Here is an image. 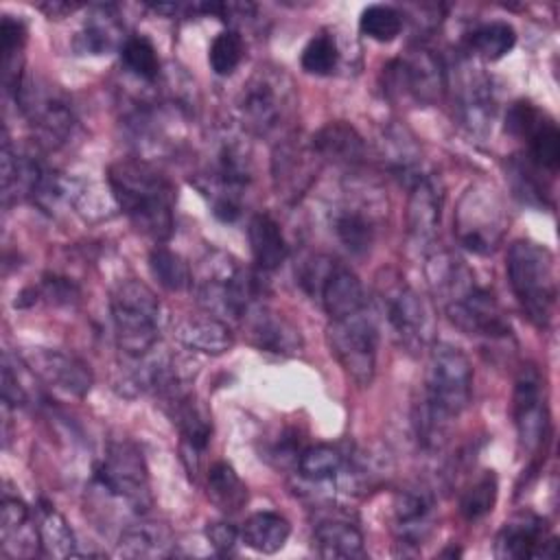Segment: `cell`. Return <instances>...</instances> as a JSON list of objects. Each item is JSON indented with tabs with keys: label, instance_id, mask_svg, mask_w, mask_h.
<instances>
[{
	"label": "cell",
	"instance_id": "6da1fadb",
	"mask_svg": "<svg viewBox=\"0 0 560 560\" xmlns=\"http://www.w3.org/2000/svg\"><path fill=\"white\" fill-rule=\"evenodd\" d=\"M424 269L444 313L462 332L486 339L510 335V322L497 298L488 287L477 282L464 260L446 249H431Z\"/></svg>",
	"mask_w": 560,
	"mask_h": 560
},
{
	"label": "cell",
	"instance_id": "7a4b0ae2",
	"mask_svg": "<svg viewBox=\"0 0 560 560\" xmlns=\"http://www.w3.org/2000/svg\"><path fill=\"white\" fill-rule=\"evenodd\" d=\"M472 396V365L451 343H433L424 376V392L413 409L418 442L435 451L446 442L448 422L457 418Z\"/></svg>",
	"mask_w": 560,
	"mask_h": 560
},
{
	"label": "cell",
	"instance_id": "3957f363",
	"mask_svg": "<svg viewBox=\"0 0 560 560\" xmlns=\"http://www.w3.org/2000/svg\"><path fill=\"white\" fill-rule=\"evenodd\" d=\"M112 197L131 225L153 238L166 241L175 228V188L144 160H118L107 171Z\"/></svg>",
	"mask_w": 560,
	"mask_h": 560
},
{
	"label": "cell",
	"instance_id": "277c9868",
	"mask_svg": "<svg viewBox=\"0 0 560 560\" xmlns=\"http://www.w3.org/2000/svg\"><path fill=\"white\" fill-rule=\"evenodd\" d=\"M505 271L527 319L538 328H547L558 304V269L553 254L540 243L518 238L508 247Z\"/></svg>",
	"mask_w": 560,
	"mask_h": 560
},
{
	"label": "cell",
	"instance_id": "5b68a950",
	"mask_svg": "<svg viewBox=\"0 0 560 560\" xmlns=\"http://www.w3.org/2000/svg\"><path fill=\"white\" fill-rule=\"evenodd\" d=\"M192 284L199 304L217 317L228 315L232 319H243L249 306L262 298L258 276L223 252H210L201 260L197 278L192 276Z\"/></svg>",
	"mask_w": 560,
	"mask_h": 560
},
{
	"label": "cell",
	"instance_id": "8992f818",
	"mask_svg": "<svg viewBox=\"0 0 560 560\" xmlns=\"http://www.w3.org/2000/svg\"><path fill=\"white\" fill-rule=\"evenodd\" d=\"M295 88L284 68L258 66L243 83L236 107L247 131L271 136L295 114Z\"/></svg>",
	"mask_w": 560,
	"mask_h": 560
},
{
	"label": "cell",
	"instance_id": "52a82bcc",
	"mask_svg": "<svg viewBox=\"0 0 560 560\" xmlns=\"http://www.w3.org/2000/svg\"><path fill=\"white\" fill-rule=\"evenodd\" d=\"M109 311L116 343L127 357L140 359L155 348L162 328V304L144 282H120L112 293Z\"/></svg>",
	"mask_w": 560,
	"mask_h": 560
},
{
	"label": "cell",
	"instance_id": "ba28073f",
	"mask_svg": "<svg viewBox=\"0 0 560 560\" xmlns=\"http://www.w3.org/2000/svg\"><path fill=\"white\" fill-rule=\"evenodd\" d=\"M453 223L455 236L464 249L479 256L492 254L508 228V214L499 190L490 184H472L466 188L457 201Z\"/></svg>",
	"mask_w": 560,
	"mask_h": 560
},
{
	"label": "cell",
	"instance_id": "9c48e42d",
	"mask_svg": "<svg viewBox=\"0 0 560 560\" xmlns=\"http://www.w3.org/2000/svg\"><path fill=\"white\" fill-rule=\"evenodd\" d=\"M378 302L387 326L396 341L409 350L420 352L433 346L435 315L424 295L400 278H385L378 282Z\"/></svg>",
	"mask_w": 560,
	"mask_h": 560
},
{
	"label": "cell",
	"instance_id": "30bf717a",
	"mask_svg": "<svg viewBox=\"0 0 560 560\" xmlns=\"http://www.w3.org/2000/svg\"><path fill=\"white\" fill-rule=\"evenodd\" d=\"M15 101L39 144L59 149L70 142L77 129V116L66 92L50 81L28 77L22 81Z\"/></svg>",
	"mask_w": 560,
	"mask_h": 560
},
{
	"label": "cell",
	"instance_id": "8fae6325",
	"mask_svg": "<svg viewBox=\"0 0 560 560\" xmlns=\"http://www.w3.org/2000/svg\"><path fill=\"white\" fill-rule=\"evenodd\" d=\"M92 483L133 512H144L151 505L147 466L142 453L131 442L109 444L105 457L92 470Z\"/></svg>",
	"mask_w": 560,
	"mask_h": 560
},
{
	"label": "cell",
	"instance_id": "7c38bea8",
	"mask_svg": "<svg viewBox=\"0 0 560 560\" xmlns=\"http://www.w3.org/2000/svg\"><path fill=\"white\" fill-rule=\"evenodd\" d=\"M330 354L343 368V372L361 387H368L376 374L378 328L374 319L363 311L330 319L326 330Z\"/></svg>",
	"mask_w": 560,
	"mask_h": 560
},
{
	"label": "cell",
	"instance_id": "4fadbf2b",
	"mask_svg": "<svg viewBox=\"0 0 560 560\" xmlns=\"http://www.w3.org/2000/svg\"><path fill=\"white\" fill-rule=\"evenodd\" d=\"M385 77L392 92L405 94L420 105H433L446 92V68L429 48H413L405 57L394 59Z\"/></svg>",
	"mask_w": 560,
	"mask_h": 560
},
{
	"label": "cell",
	"instance_id": "5bb4252c",
	"mask_svg": "<svg viewBox=\"0 0 560 560\" xmlns=\"http://www.w3.org/2000/svg\"><path fill=\"white\" fill-rule=\"evenodd\" d=\"M542 389L545 387L536 368H523L514 385V424L518 444L527 453H536L549 435V411Z\"/></svg>",
	"mask_w": 560,
	"mask_h": 560
},
{
	"label": "cell",
	"instance_id": "9a60e30c",
	"mask_svg": "<svg viewBox=\"0 0 560 560\" xmlns=\"http://www.w3.org/2000/svg\"><path fill=\"white\" fill-rule=\"evenodd\" d=\"M453 88V101L462 125L475 133H483L494 114L490 79L468 61L455 66L453 77L446 74V88Z\"/></svg>",
	"mask_w": 560,
	"mask_h": 560
},
{
	"label": "cell",
	"instance_id": "2e32d148",
	"mask_svg": "<svg viewBox=\"0 0 560 560\" xmlns=\"http://www.w3.org/2000/svg\"><path fill=\"white\" fill-rule=\"evenodd\" d=\"M497 558H556V538L549 536L545 518L534 512H518L499 529L494 540Z\"/></svg>",
	"mask_w": 560,
	"mask_h": 560
},
{
	"label": "cell",
	"instance_id": "e0dca14e",
	"mask_svg": "<svg viewBox=\"0 0 560 560\" xmlns=\"http://www.w3.org/2000/svg\"><path fill=\"white\" fill-rule=\"evenodd\" d=\"M173 424L182 435V457L190 472H197L199 459L212 435V420L208 409L197 400L192 392H184L164 402Z\"/></svg>",
	"mask_w": 560,
	"mask_h": 560
},
{
	"label": "cell",
	"instance_id": "ac0fdd59",
	"mask_svg": "<svg viewBox=\"0 0 560 560\" xmlns=\"http://www.w3.org/2000/svg\"><path fill=\"white\" fill-rule=\"evenodd\" d=\"M26 365L46 385L70 396H85L94 381L90 368L81 359L55 348H35L28 352Z\"/></svg>",
	"mask_w": 560,
	"mask_h": 560
},
{
	"label": "cell",
	"instance_id": "d6986e66",
	"mask_svg": "<svg viewBox=\"0 0 560 560\" xmlns=\"http://www.w3.org/2000/svg\"><path fill=\"white\" fill-rule=\"evenodd\" d=\"M243 322L247 326L252 343L265 352L293 357L302 350L300 330L284 315L276 313L262 302L249 306V311L243 315Z\"/></svg>",
	"mask_w": 560,
	"mask_h": 560
},
{
	"label": "cell",
	"instance_id": "ffe728a7",
	"mask_svg": "<svg viewBox=\"0 0 560 560\" xmlns=\"http://www.w3.org/2000/svg\"><path fill=\"white\" fill-rule=\"evenodd\" d=\"M315 155L313 147H302L295 138H282L273 153L271 173L278 195L287 199H300L315 175Z\"/></svg>",
	"mask_w": 560,
	"mask_h": 560
},
{
	"label": "cell",
	"instance_id": "44dd1931",
	"mask_svg": "<svg viewBox=\"0 0 560 560\" xmlns=\"http://www.w3.org/2000/svg\"><path fill=\"white\" fill-rule=\"evenodd\" d=\"M42 540L31 508L11 494L2 497L0 551L4 558H31L39 553Z\"/></svg>",
	"mask_w": 560,
	"mask_h": 560
},
{
	"label": "cell",
	"instance_id": "7402d4cb",
	"mask_svg": "<svg viewBox=\"0 0 560 560\" xmlns=\"http://www.w3.org/2000/svg\"><path fill=\"white\" fill-rule=\"evenodd\" d=\"M409 203H407V228L409 236L418 247H429L435 238V230L440 225L442 214V186L433 175H422L409 186Z\"/></svg>",
	"mask_w": 560,
	"mask_h": 560
},
{
	"label": "cell",
	"instance_id": "603a6c76",
	"mask_svg": "<svg viewBox=\"0 0 560 560\" xmlns=\"http://www.w3.org/2000/svg\"><path fill=\"white\" fill-rule=\"evenodd\" d=\"M313 298L319 300V304L324 306L330 319L354 315L363 311L368 304L359 276L350 267L341 265L339 260L330 265V269L326 271Z\"/></svg>",
	"mask_w": 560,
	"mask_h": 560
},
{
	"label": "cell",
	"instance_id": "cb8c5ba5",
	"mask_svg": "<svg viewBox=\"0 0 560 560\" xmlns=\"http://www.w3.org/2000/svg\"><path fill=\"white\" fill-rule=\"evenodd\" d=\"M46 166L31 149L13 147L4 136L2 142V199L9 206L15 199H26L35 195Z\"/></svg>",
	"mask_w": 560,
	"mask_h": 560
},
{
	"label": "cell",
	"instance_id": "d4e9b609",
	"mask_svg": "<svg viewBox=\"0 0 560 560\" xmlns=\"http://www.w3.org/2000/svg\"><path fill=\"white\" fill-rule=\"evenodd\" d=\"M394 523L400 545L420 547L433 529V499L427 490L409 488L394 501Z\"/></svg>",
	"mask_w": 560,
	"mask_h": 560
},
{
	"label": "cell",
	"instance_id": "484cf974",
	"mask_svg": "<svg viewBox=\"0 0 560 560\" xmlns=\"http://www.w3.org/2000/svg\"><path fill=\"white\" fill-rule=\"evenodd\" d=\"M175 339L190 352L212 357L223 354L234 346V335L230 326L208 311L201 315L182 317L175 326Z\"/></svg>",
	"mask_w": 560,
	"mask_h": 560
},
{
	"label": "cell",
	"instance_id": "4316f807",
	"mask_svg": "<svg viewBox=\"0 0 560 560\" xmlns=\"http://www.w3.org/2000/svg\"><path fill=\"white\" fill-rule=\"evenodd\" d=\"M311 147L315 155L324 162H332L343 168H354L365 158V142L359 136V131L343 122H326L311 140Z\"/></svg>",
	"mask_w": 560,
	"mask_h": 560
},
{
	"label": "cell",
	"instance_id": "83f0119b",
	"mask_svg": "<svg viewBox=\"0 0 560 560\" xmlns=\"http://www.w3.org/2000/svg\"><path fill=\"white\" fill-rule=\"evenodd\" d=\"M313 540L317 553L326 560H357L365 556L359 527L343 516L319 518L313 527Z\"/></svg>",
	"mask_w": 560,
	"mask_h": 560
},
{
	"label": "cell",
	"instance_id": "f1b7e54d",
	"mask_svg": "<svg viewBox=\"0 0 560 560\" xmlns=\"http://www.w3.org/2000/svg\"><path fill=\"white\" fill-rule=\"evenodd\" d=\"M332 232L350 254L361 256L374 245V212H370L363 201H346L332 210Z\"/></svg>",
	"mask_w": 560,
	"mask_h": 560
},
{
	"label": "cell",
	"instance_id": "f546056e",
	"mask_svg": "<svg viewBox=\"0 0 560 560\" xmlns=\"http://www.w3.org/2000/svg\"><path fill=\"white\" fill-rule=\"evenodd\" d=\"M175 549V536L168 525L158 521H138L122 529L118 553L125 558H164Z\"/></svg>",
	"mask_w": 560,
	"mask_h": 560
},
{
	"label": "cell",
	"instance_id": "4dcf8cb0",
	"mask_svg": "<svg viewBox=\"0 0 560 560\" xmlns=\"http://www.w3.org/2000/svg\"><path fill=\"white\" fill-rule=\"evenodd\" d=\"M247 238H249L252 256L258 269L262 271L278 269L289 256V245L282 234V228L267 212H258L249 219Z\"/></svg>",
	"mask_w": 560,
	"mask_h": 560
},
{
	"label": "cell",
	"instance_id": "1f68e13d",
	"mask_svg": "<svg viewBox=\"0 0 560 560\" xmlns=\"http://www.w3.org/2000/svg\"><path fill=\"white\" fill-rule=\"evenodd\" d=\"M125 31L118 20V13L112 4H98L92 9L79 33V48L90 55H105L114 48H122Z\"/></svg>",
	"mask_w": 560,
	"mask_h": 560
},
{
	"label": "cell",
	"instance_id": "d6a6232c",
	"mask_svg": "<svg viewBox=\"0 0 560 560\" xmlns=\"http://www.w3.org/2000/svg\"><path fill=\"white\" fill-rule=\"evenodd\" d=\"M24 46H26V26L13 15H2L0 22V70L2 85L13 96L18 94L24 77Z\"/></svg>",
	"mask_w": 560,
	"mask_h": 560
},
{
	"label": "cell",
	"instance_id": "836d02e7",
	"mask_svg": "<svg viewBox=\"0 0 560 560\" xmlns=\"http://www.w3.org/2000/svg\"><path fill=\"white\" fill-rule=\"evenodd\" d=\"M289 534H291L289 521L282 514L271 512V510L252 514L241 529L243 542L258 553L280 551L284 547V542L289 540Z\"/></svg>",
	"mask_w": 560,
	"mask_h": 560
},
{
	"label": "cell",
	"instance_id": "e575fe53",
	"mask_svg": "<svg viewBox=\"0 0 560 560\" xmlns=\"http://www.w3.org/2000/svg\"><path fill=\"white\" fill-rule=\"evenodd\" d=\"M383 144H385V160H387L392 173L405 186H411L416 179H420L424 175L420 168L418 147L413 144V138L409 136V131L405 127H398V125L387 127Z\"/></svg>",
	"mask_w": 560,
	"mask_h": 560
},
{
	"label": "cell",
	"instance_id": "d590c367",
	"mask_svg": "<svg viewBox=\"0 0 560 560\" xmlns=\"http://www.w3.org/2000/svg\"><path fill=\"white\" fill-rule=\"evenodd\" d=\"M206 490L221 512H238L247 503V486L228 462H214L208 468Z\"/></svg>",
	"mask_w": 560,
	"mask_h": 560
},
{
	"label": "cell",
	"instance_id": "8d00e7d4",
	"mask_svg": "<svg viewBox=\"0 0 560 560\" xmlns=\"http://www.w3.org/2000/svg\"><path fill=\"white\" fill-rule=\"evenodd\" d=\"M523 140H527V162L538 173L553 175L560 164V133L556 122L542 114Z\"/></svg>",
	"mask_w": 560,
	"mask_h": 560
},
{
	"label": "cell",
	"instance_id": "74e56055",
	"mask_svg": "<svg viewBox=\"0 0 560 560\" xmlns=\"http://www.w3.org/2000/svg\"><path fill=\"white\" fill-rule=\"evenodd\" d=\"M37 529H39V540H42V551L52 558H68L77 556V540L66 523V518L55 510V505L44 503L37 508Z\"/></svg>",
	"mask_w": 560,
	"mask_h": 560
},
{
	"label": "cell",
	"instance_id": "f35d334b",
	"mask_svg": "<svg viewBox=\"0 0 560 560\" xmlns=\"http://www.w3.org/2000/svg\"><path fill=\"white\" fill-rule=\"evenodd\" d=\"M298 472L311 483H326L341 475L346 466L343 453L332 444H313L302 448L298 457Z\"/></svg>",
	"mask_w": 560,
	"mask_h": 560
},
{
	"label": "cell",
	"instance_id": "ab89813d",
	"mask_svg": "<svg viewBox=\"0 0 560 560\" xmlns=\"http://www.w3.org/2000/svg\"><path fill=\"white\" fill-rule=\"evenodd\" d=\"M514 44H516L514 26L501 20L479 24L468 35L470 52L486 61H499L514 48Z\"/></svg>",
	"mask_w": 560,
	"mask_h": 560
},
{
	"label": "cell",
	"instance_id": "60d3db41",
	"mask_svg": "<svg viewBox=\"0 0 560 560\" xmlns=\"http://www.w3.org/2000/svg\"><path fill=\"white\" fill-rule=\"evenodd\" d=\"M149 269L166 291H186L192 287V269L184 256L173 249L155 247L149 254Z\"/></svg>",
	"mask_w": 560,
	"mask_h": 560
},
{
	"label": "cell",
	"instance_id": "b9f144b4",
	"mask_svg": "<svg viewBox=\"0 0 560 560\" xmlns=\"http://www.w3.org/2000/svg\"><path fill=\"white\" fill-rule=\"evenodd\" d=\"M120 59L122 66L142 81H155L160 77V57L147 35H129L120 48Z\"/></svg>",
	"mask_w": 560,
	"mask_h": 560
},
{
	"label": "cell",
	"instance_id": "7bdbcfd3",
	"mask_svg": "<svg viewBox=\"0 0 560 560\" xmlns=\"http://www.w3.org/2000/svg\"><path fill=\"white\" fill-rule=\"evenodd\" d=\"M359 28L374 42H392L402 31V13L389 4H368L361 11Z\"/></svg>",
	"mask_w": 560,
	"mask_h": 560
},
{
	"label": "cell",
	"instance_id": "ee69618b",
	"mask_svg": "<svg viewBox=\"0 0 560 560\" xmlns=\"http://www.w3.org/2000/svg\"><path fill=\"white\" fill-rule=\"evenodd\" d=\"M497 477L492 470L479 475L459 497V512L466 521H479L492 512L497 503Z\"/></svg>",
	"mask_w": 560,
	"mask_h": 560
},
{
	"label": "cell",
	"instance_id": "f6af8a7d",
	"mask_svg": "<svg viewBox=\"0 0 560 560\" xmlns=\"http://www.w3.org/2000/svg\"><path fill=\"white\" fill-rule=\"evenodd\" d=\"M243 55H245V42H243L241 33L234 28H225L212 39L208 61H210V68L214 70V74L228 77L238 68Z\"/></svg>",
	"mask_w": 560,
	"mask_h": 560
},
{
	"label": "cell",
	"instance_id": "bcb514c9",
	"mask_svg": "<svg viewBox=\"0 0 560 560\" xmlns=\"http://www.w3.org/2000/svg\"><path fill=\"white\" fill-rule=\"evenodd\" d=\"M300 63L308 74H330L339 63V48L335 37L330 33H319L311 37L302 50Z\"/></svg>",
	"mask_w": 560,
	"mask_h": 560
},
{
	"label": "cell",
	"instance_id": "7dc6e473",
	"mask_svg": "<svg viewBox=\"0 0 560 560\" xmlns=\"http://www.w3.org/2000/svg\"><path fill=\"white\" fill-rule=\"evenodd\" d=\"M31 398V392L24 383V376L20 374V370H13L11 365V357L9 352H4L2 357V400L4 405H13V407H24Z\"/></svg>",
	"mask_w": 560,
	"mask_h": 560
},
{
	"label": "cell",
	"instance_id": "c3c4849f",
	"mask_svg": "<svg viewBox=\"0 0 560 560\" xmlns=\"http://www.w3.org/2000/svg\"><path fill=\"white\" fill-rule=\"evenodd\" d=\"M35 293L46 298L50 304H70L79 295L77 287L68 278H59V276H44Z\"/></svg>",
	"mask_w": 560,
	"mask_h": 560
},
{
	"label": "cell",
	"instance_id": "681fc988",
	"mask_svg": "<svg viewBox=\"0 0 560 560\" xmlns=\"http://www.w3.org/2000/svg\"><path fill=\"white\" fill-rule=\"evenodd\" d=\"M206 538L210 540V545L214 547L217 553L228 556L234 551L236 542H238V532L232 523L228 521H212L206 527Z\"/></svg>",
	"mask_w": 560,
	"mask_h": 560
},
{
	"label": "cell",
	"instance_id": "f907efd6",
	"mask_svg": "<svg viewBox=\"0 0 560 560\" xmlns=\"http://www.w3.org/2000/svg\"><path fill=\"white\" fill-rule=\"evenodd\" d=\"M42 11H46L50 18H59L66 13H72L77 7L74 4H66V2H52V4H39Z\"/></svg>",
	"mask_w": 560,
	"mask_h": 560
}]
</instances>
